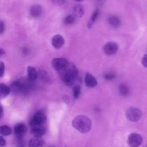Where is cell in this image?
Instances as JSON below:
<instances>
[{"label":"cell","instance_id":"6da1fadb","mask_svg":"<svg viewBox=\"0 0 147 147\" xmlns=\"http://www.w3.org/2000/svg\"><path fill=\"white\" fill-rule=\"evenodd\" d=\"M63 82L67 86L73 85L76 80L78 70L73 64L68 63L65 67L59 71Z\"/></svg>","mask_w":147,"mask_h":147},{"label":"cell","instance_id":"ffe728a7","mask_svg":"<svg viewBox=\"0 0 147 147\" xmlns=\"http://www.w3.org/2000/svg\"><path fill=\"white\" fill-rule=\"evenodd\" d=\"M0 91L1 94L4 96H7L10 92V88L6 84L3 83L0 84Z\"/></svg>","mask_w":147,"mask_h":147},{"label":"cell","instance_id":"277c9868","mask_svg":"<svg viewBox=\"0 0 147 147\" xmlns=\"http://www.w3.org/2000/svg\"><path fill=\"white\" fill-rule=\"evenodd\" d=\"M142 137L140 134L133 133L128 136L127 142L130 147H138L142 144Z\"/></svg>","mask_w":147,"mask_h":147},{"label":"cell","instance_id":"9c48e42d","mask_svg":"<svg viewBox=\"0 0 147 147\" xmlns=\"http://www.w3.org/2000/svg\"><path fill=\"white\" fill-rule=\"evenodd\" d=\"M42 13V7L41 5L36 4L31 6L29 10L30 16L33 17L37 18L39 17Z\"/></svg>","mask_w":147,"mask_h":147},{"label":"cell","instance_id":"ac0fdd59","mask_svg":"<svg viewBox=\"0 0 147 147\" xmlns=\"http://www.w3.org/2000/svg\"><path fill=\"white\" fill-rule=\"evenodd\" d=\"M11 129L7 125L0 126V134L5 136H9L11 134Z\"/></svg>","mask_w":147,"mask_h":147},{"label":"cell","instance_id":"83f0119b","mask_svg":"<svg viewBox=\"0 0 147 147\" xmlns=\"http://www.w3.org/2000/svg\"><path fill=\"white\" fill-rule=\"evenodd\" d=\"M6 145V140L2 136H0V146H3Z\"/></svg>","mask_w":147,"mask_h":147},{"label":"cell","instance_id":"44dd1931","mask_svg":"<svg viewBox=\"0 0 147 147\" xmlns=\"http://www.w3.org/2000/svg\"><path fill=\"white\" fill-rule=\"evenodd\" d=\"M119 91L121 95L123 96L127 95L129 92V90L128 87L124 84H121L119 86Z\"/></svg>","mask_w":147,"mask_h":147},{"label":"cell","instance_id":"f1b7e54d","mask_svg":"<svg viewBox=\"0 0 147 147\" xmlns=\"http://www.w3.org/2000/svg\"><path fill=\"white\" fill-rule=\"evenodd\" d=\"M3 115V108L0 106V119L2 118Z\"/></svg>","mask_w":147,"mask_h":147},{"label":"cell","instance_id":"8fae6325","mask_svg":"<svg viewBox=\"0 0 147 147\" xmlns=\"http://www.w3.org/2000/svg\"><path fill=\"white\" fill-rule=\"evenodd\" d=\"M26 126L22 123H19L17 124L14 129V133L19 138L21 137L26 131Z\"/></svg>","mask_w":147,"mask_h":147},{"label":"cell","instance_id":"e0dca14e","mask_svg":"<svg viewBox=\"0 0 147 147\" xmlns=\"http://www.w3.org/2000/svg\"><path fill=\"white\" fill-rule=\"evenodd\" d=\"M99 14V10L98 9H96L92 13L91 17L90 18L88 22H87V28L88 29H91L94 23L97 19L98 16Z\"/></svg>","mask_w":147,"mask_h":147},{"label":"cell","instance_id":"4fadbf2b","mask_svg":"<svg viewBox=\"0 0 147 147\" xmlns=\"http://www.w3.org/2000/svg\"><path fill=\"white\" fill-rule=\"evenodd\" d=\"M28 145L29 147H43L44 141L41 137H34L30 140Z\"/></svg>","mask_w":147,"mask_h":147},{"label":"cell","instance_id":"8992f818","mask_svg":"<svg viewBox=\"0 0 147 147\" xmlns=\"http://www.w3.org/2000/svg\"><path fill=\"white\" fill-rule=\"evenodd\" d=\"M68 64L67 59L64 57H56L52 59V65L53 68L57 71H61Z\"/></svg>","mask_w":147,"mask_h":147},{"label":"cell","instance_id":"5b68a950","mask_svg":"<svg viewBox=\"0 0 147 147\" xmlns=\"http://www.w3.org/2000/svg\"><path fill=\"white\" fill-rule=\"evenodd\" d=\"M47 117L45 115L42 113H37L32 118L30 121V125L32 127L42 126L46 121Z\"/></svg>","mask_w":147,"mask_h":147},{"label":"cell","instance_id":"7a4b0ae2","mask_svg":"<svg viewBox=\"0 0 147 147\" xmlns=\"http://www.w3.org/2000/svg\"><path fill=\"white\" fill-rule=\"evenodd\" d=\"M73 127L82 133L90 131L92 127L91 120L86 115H80L75 117L72 122Z\"/></svg>","mask_w":147,"mask_h":147},{"label":"cell","instance_id":"4dcf8cb0","mask_svg":"<svg viewBox=\"0 0 147 147\" xmlns=\"http://www.w3.org/2000/svg\"><path fill=\"white\" fill-rule=\"evenodd\" d=\"M74 1H76V2H82L84 1V0H74Z\"/></svg>","mask_w":147,"mask_h":147},{"label":"cell","instance_id":"7402d4cb","mask_svg":"<svg viewBox=\"0 0 147 147\" xmlns=\"http://www.w3.org/2000/svg\"><path fill=\"white\" fill-rule=\"evenodd\" d=\"M80 94V87L79 85H75L73 88V95L75 99L79 98Z\"/></svg>","mask_w":147,"mask_h":147},{"label":"cell","instance_id":"d4e9b609","mask_svg":"<svg viewBox=\"0 0 147 147\" xmlns=\"http://www.w3.org/2000/svg\"><path fill=\"white\" fill-rule=\"evenodd\" d=\"M5 72V64L2 61H0V77H2Z\"/></svg>","mask_w":147,"mask_h":147},{"label":"cell","instance_id":"7c38bea8","mask_svg":"<svg viewBox=\"0 0 147 147\" xmlns=\"http://www.w3.org/2000/svg\"><path fill=\"white\" fill-rule=\"evenodd\" d=\"M45 129L42 126L32 127L31 133L35 137H41L45 133Z\"/></svg>","mask_w":147,"mask_h":147},{"label":"cell","instance_id":"f546056e","mask_svg":"<svg viewBox=\"0 0 147 147\" xmlns=\"http://www.w3.org/2000/svg\"><path fill=\"white\" fill-rule=\"evenodd\" d=\"M5 53V51L4 49H3L2 48H0V56L3 55Z\"/></svg>","mask_w":147,"mask_h":147},{"label":"cell","instance_id":"9a60e30c","mask_svg":"<svg viewBox=\"0 0 147 147\" xmlns=\"http://www.w3.org/2000/svg\"><path fill=\"white\" fill-rule=\"evenodd\" d=\"M108 24L113 28H118L121 24V22L120 19L116 16H111L108 18L107 20Z\"/></svg>","mask_w":147,"mask_h":147},{"label":"cell","instance_id":"3957f363","mask_svg":"<svg viewBox=\"0 0 147 147\" xmlns=\"http://www.w3.org/2000/svg\"><path fill=\"white\" fill-rule=\"evenodd\" d=\"M126 117L127 119L132 122H137L139 121L142 117L141 111L134 107H130L126 111Z\"/></svg>","mask_w":147,"mask_h":147},{"label":"cell","instance_id":"d6986e66","mask_svg":"<svg viewBox=\"0 0 147 147\" xmlns=\"http://www.w3.org/2000/svg\"><path fill=\"white\" fill-rule=\"evenodd\" d=\"M75 19H76V17L74 15L69 14L64 18L63 20V22L65 25H71L75 22Z\"/></svg>","mask_w":147,"mask_h":147},{"label":"cell","instance_id":"52a82bcc","mask_svg":"<svg viewBox=\"0 0 147 147\" xmlns=\"http://www.w3.org/2000/svg\"><path fill=\"white\" fill-rule=\"evenodd\" d=\"M118 50V44L113 41H110L107 42L103 46L104 52L107 55H113L115 54Z\"/></svg>","mask_w":147,"mask_h":147},{"label":"cell","instance_id":"2e32d148","mask_svg":"<svg viewBox=\"0 0 147 147\" xmlns=\"http://www.w3.org/2000/svg\"><path fill=\"white\" fill-rule=\"evenodd\" d=\"M74 16L76 18H80L82 17L85 12V10L84 7L79 4L75 5L74 7Z\"/></svg>","mask_w":147,"mask_h":147},{"label":"cell","instance_id":"4316f807","mask_svg":"<svg viewBox=\"0 0 147 147\" xmlns=\"http://www.w3.org/2000/svg\"><path fill=\"white\" fill-rule=\"evenodd\" d=\"M141 63L142 65L146 68H147V54L144 55L141 59Z\"/></svg>","mask_w":147,"mask_h":147},{"label":"cell","instance_id":"5bb4252c","mask_svg":"<svg viewBox=\"0 0 147 147\" xmlns=\"http://www.w3.org/2000/svg\"><path fill=\"white\" fill-rule=\"evenodd\" d=\"M27 75L28 79L31 81L35 80L38 77V72L35 68L32 66H28L27 68Z\"/></svg>","mask_w":147,"mask_h":147},{"label":"cell","instance_id":"603a6c76","mask_svg":"<svg viewBox=\"0 0 147 147\" xmlns=\"http://www.w3.org/2000/svg\"><path fill=\"white\" fill-rule=\"evenodd\" d=\"M104 78L107 80H110L114 79L115 78V75L111 73H107L104 75Z\"/></svg>","mask_w":147,"mask_h":147},{"label":"cell","instance_id":"484cf974","mask_svg":"<svg viewBox=\"0 0 147 147\" xmlns=\"http://www.w3.org/2000/svg\"><path fill=\"white\" fill-rule=\"evenodd\" d=\"M5 30V23L2 20H0V34H3Z\"/></svg>","mask_w":147,"mask_h":147},{"label":"cell","instance_id":"ba28073f","mask_svg":"<svg viewBox=\"0 0 147 147\" xmlns=\"http://www.w3.org/2000/svg\"><path fill=\"white\" fill-rule=\"evenodd\" d=\"M64 39L61 34H55L52 38V45L56 49L61 48L64 44Z\"/></svg>","mask_w":147,"mask_h":147},{"label":"cell","instance_id":"30bf717a","mask_svg":"<svg viewBox=\"0 0 147 147\" xmlns=\"http://www.w3.org/2000/svg\"><path fill=\"white\" fill-rule=\"evenodd\" d=\"M84 83L87 87H94L97 84V81L91 74L87 72L84 76Z\"/></svg>","mask_w":147,"mask_h":147},{"label":"cell","instance_id":"cb8c5ba5","mask_svg":"<svg viewBox=\"0 0 147 147\" xmlns=\"http://www.w3.org/2000/svg\"><path fill=\"white\" fill-rule=\"evenodd\" d=\"M52 3L57 6H62L64 4L65 0H51Z\"/></svg>","mask_w":147,"mask_h":147}]
</instances>
